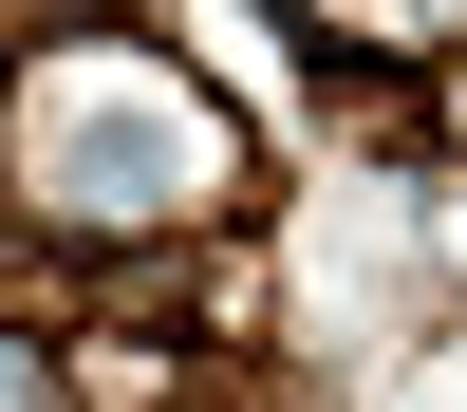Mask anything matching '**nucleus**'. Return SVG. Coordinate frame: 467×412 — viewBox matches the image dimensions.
<instances>
[{
    "label": "nucleus",
    "mask_w": 467,
    "mask_h": 412,
    "mask_svg": "<svg viewBox=\"0 0 467 412\" xmlns=\"http://www.w3.org/2000/svg\"><path fill=\"white\" fill-rule=\"evenodd\" d=\"M206 132H75V187H187Z\"/></svg>",
    "instance_id": "1"
},
{
    "label": "nucleus",
    "mask_w": 467,
    "mask_h": 412,
    "mask_svg": "<svg viewBox=\"0 0 467 412\" xmlns=\"http://www.w3.org/2000/svg\"><path fill=\"white\" fill-rule=\"evenodd\" d=\"M0 412H37V356H19V337H0Z\"/></svg>",
    "instance_id": "2"
},
{
    "label": "nucleus",
    "mask_w": 467,
    "mask_h": 412,
    "mask_svg": "<svg viewBox=\"0 0 467 412\" xmlns=\"http://www.w3.org/2000/svg\"><path fill=\"white\" fill-rule=\"evenodd\" d=\"M411 19H467V0H411Z\"/></svg>",
    "instance_id": "3"
}]
</instances>
